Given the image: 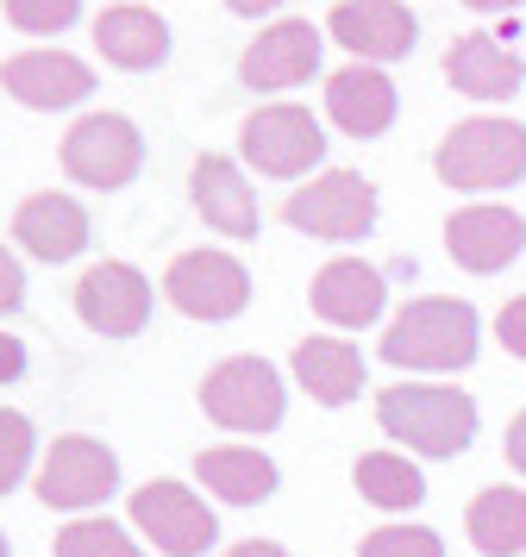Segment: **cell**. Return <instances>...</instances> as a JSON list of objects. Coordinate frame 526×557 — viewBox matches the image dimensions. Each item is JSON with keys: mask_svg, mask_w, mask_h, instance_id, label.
Masks as SVG:
<instances>
[{"mask_svg": "<svg viewBox=\"0 0 526 557\" xmlns=\"http://www.w3.org/2000/svg\"><path fill=\"white\" fill-rule=\"evenodd\" d=\"M195 476L207 482V495H220L232 507H257L276 495V463L250 445H213L195 457Z\"/></svg>", "mask_w": 526, "mask_h": 557, "instance_id": "23", "label": "cell"}, {"mask_svg": "<svg viewBox=\"0 0 526 557\" xmlns=\"http://www.w3.org/2000/svg\"><path fill=\"white\" fill-rule=\"evenodd\" d=\"M382 432L420 457H457L476 438V401L445 382H389L376 395Z\"/></svg>", "mask_w": 526, "mask_h": 557, "instance_id": "1", "label": "cell"}, {"mask_svg": "<svg viewBox=\"0 0 526 557\" xmlns=\"http://www.w3.org/2000/svg\"><path fill=\"white\" fill-rule=\"evenodd\" d=\"M95 45L113 70H157V63L170 57V26H163L150 7L125 0V7H107L95 20Z\"/></svg>", "mask_w": 526, "mask_h": 557, "instance_id": "19", "label": "cell"}, {"mask_svg": "<svg viewBox=\"0 0 526 557\" xmlns=\"http://www.w3.org/2000/svg\"><path fill=\"white\" fill-rule=\"evenodd\" d=\"M382 301H389L382 270L357 263V257H339V263H326L320 276H314V313H320L326 326H370L376 313H382Z\"/></svg>", "mask_w": 526, "mask_h": 557, "instance_id": "18", "label": "cell"}, {"mask_svg": "<svg viewBox=\"0 0 526 557\" xmlns=\"http://www.w3.org/2000/svg\"><path fill=\"white\" fill-rule=\"evenodd\" d=\"M282 220L307 238H326V245H351L376 226V188L357 170H326L307 188H295L282 201Z\"/></svg>", "mask_w": 526, "mask_h": 557, "instance_id": "5", "label": "cell"}, {"mask_svg": "<svg viewBox=\"0 0 526 557\" xmlns=\"http://www.w3.org/2000/svg\"><path fill=\"white\" fill-rule=\"evenodd\" d=\"M526 245V220L514 213V207H457L445 220V251L457 270H470V276H496V270H507L514 257H521Z\"/></svg>", "mask_w": 526, "mask_h": 557, "instance_id": "11", "label": "cell"}, {"mask_svg": "<svg viewBox=\"0 0 526 557\" xmlns=\"http://www.w3.org/2000/svg\"><path fill=\"white\" fill-rule=\"evenodd\" d=\"M470 545L482 557H521L526 552V488H482L464 513Z\"/></svg>", "mask_w": 526, "mask_h": 557, "instance_id": "24", "label": "cell"}, {"mask_svg": "<svg viewBox=\"0 0 526 557\" xmlns=\"http://www.w3.org/2000/svg\"><path fill=\"white\" fill-rule=\"evenodd\" d=\"M225 557H289L282 545H270V539H245V545H232Z\"/></svg>", "mask_w": 526, "mask_h": 557, "instance_id": "34", "label": "cell"}, {"mask_svg": "<svg viewBox=\"0 0 526 557\" xmlns=\"http://www.w3.org/2000/svg\"><path fill=\"white\" fill-rule=\"evenodd\" d=\"M25 370V351H20V338H7V332H0V382H13Z\"/></svg>", "mask_w": 526, "mask_h": 557, "instance_id": "33", "label": "cell"}, {"mask_svg": "<svg viewBox=\"0 0 526 557\" xmlns=\"http://www.w3.org/2000/svg\"><path fill=\"white\" fill-rule=\"evenodd\" d=\"M357 495L364 502H376V507H414L426 495V482H420V470L407 463L401 451H370V457H357Z\"/></svg>", "mask_w": 526, "mask_h": 557, "instance_id": "25", "label": "cell"}, {"mask_svg": "<svg viewBox=\"0 0 526 557\" xmlns=\"http://www.w3.org/2000/svg\"><path fill=\"white\" fill-rule=\"evenodd\" d=\"M163 295L188 320H238L250 301V276H245V263L225 251H182L163 270Z\"/></svg>", "mask_w": 526, "mask_h": 557, "instance_id": "9", "label": "cell"}, {"mask_svg": "<svg viewBox=\"0 0 526 557\" xmlns=\"http://www.w3.org/2000/svg\"><path fill=\"white\" fill-rule=\"evenodd\" d=\"M75 313L100 338H132L150 320V282L132 263H95L88 276L75 282Z\"/></svg>", "mask_w": 526, "mask_h": 557, "instance_id": "13", "label": "cell"}, {"mask_svg": "<svg viewBox=\"0 0 526 557\" xmlns=\"http://www.w3.org/2000/svg\"><path fill=\"white\" fill-rule=\"evenodd\" d=\"M320 70V26L314 20H276L270 32H257V45L238 57V82L257 95L295 88Z\"/></svg>", "mask_w": 526, "mask_h": 557, "instance_id": "14", "label": "cell"}, {"mask_svg": "<svg viewBox=\"0 0 526 557\" xmlns=\"http://www.w3.org/2000/svg\"><path fill=\"white\" fill-rule=\"evenodd\" d=\"M195 207L200 220L225 238H257V201H250L245 176H238V163L232 157H195Z\"/></svg>", "mask_w": 526, "mask_h": 557, "instance_id": "21", "label": "cell"}, {"mask_svg": "<svg viewBox=\"0 0 526 557\" xmlns=\"http://www.w3.org/2000/svg\"><path fill=\"white\" fill-rule=\"evenodd\" d=\"M445 82L470 101H507V95H521L526 63L489 32H464L445 51Z\"/></svg>", "mask_w": 526, "mask_h": 557, "instance_id": "17", "label": "cell"}, {"mask_svg": "<svg viewBox=\"0 0 526 557\" xmlns=\"http://www.w3.org/2000/svg\"><path fill=\"white\" fill-rule=\"evenodd\" d=\"M113 488H120V457L107 451L100 438H88V432L57 438V445L45 451V463H38V502L63 507V513L107 502Z\"/></svg>", "mask_w": 526, "mask_h": 557, "instance_id": "10", "label": "cell"}, {"mask_svg": "<svg viewBox=\"0 0 526 557\" xmlns=\"http://www.w3.org/2000/svg\"><path fill=\"white\" fill-rule=\"evenodd\" d=\"M289 363H295L301 388L320 407H345V401H357V388H364V351L345 345V338H301Z\"/></svg>", "mask_w": 526, "mask_h": 557, "instance_id": "22", "label": "cell"}, {"mask_svg": "<svg viewBox=\"0 0 526 557\" xmlns=\"http://www.w3.org/2000/svg\"><path fill=\"white\" fill-rule=\"evenodd\" d=\"M496 338H501V345H507L514 357H526V295H521V301H507V307H501Z\"/></svg>", "mask_w": 526, "mask_h": 557, "instance_id": "30", "label": "cell"}, {"mask_svg": "<svg viewBox=\"0 0 526 557\" xmlns=\"http://www.w3.org/2000/svg\"><path fill=\"white\" fill-rule=\"evenodd\" d=\"M432 170L445 188H464V195H482V188H507V182L526 176V126L514 120H464V126L445 132V145L432 157Z\"/></svg>", "mask_w": 526, "mask_h": 557, "instance_id": "3", "label": "cell"}, {"mask_svg": "<svg viewBox=\"0 0 526 557\" xmlns=\"http://www.w3.org/2000/svg\"><path fill=\"white\" fill-rule=\"evenodd\" d=\"M132 527L145 532L163 557H200L220 539L213 507L200 502L188 482H145V488L132 495Z\"/></svg>", "mask_w": 526, "mask_h": 557, "instance_id": "8", "label": "cell"}, {"mask_svg": "<svg viewBox=\"0 0 526 557\" xmlns=\"http://www.w3.org/2000/svg\"><path fill=\"white\" fill-rule=\"evenodd\" d=\"M326 120L345 138H376L395 120V82L382 76L376 63H351L339 76H326Z\"/></svg>", "mask_w": 526, "mask_h": 557, "instance_id": "16", "label": "cell"}, {"mask_svg": "<svg viewBox=\"0 0 526 557\" xmlns=\"http://www.w3.org/2000/svg\"><path fill=\"white\" fill-rule=\"evenodd\" d=\"M32 451H38V432L20 407H0V495H13L32 470Z\"/></svg>", "mask_w": 526, "mask_h": 557, "instance_id": "27", "label": "cell"}, {"mask_svg": "<svg viewBox=\"0 0 526 557\" xmlns=\"http://www.w3.org/2000/svg\"><path fill=\"white\" fill-rule=\"evenodd\" d=\"M0 557H13V552H7V532H0Z\"/></svg>", "mask_w": 526, "mask_h": 557, "instance_id": "37", "label": "cell"}, {"mask_svg": "<svg viewBox=\"0 0 526 557\" xmlns=\"http://www.w3.org/2000/svg\"><path fill=\"white\" fill-rule=\"evenodd\" d=\"M357 557H445V545L432 527H376L364 532Z\"/></svg>", "mask_w": 526, "mask_h": 557, "instance_id": "28", "label": "cell"}, {"mask_svg": "<svg viewBox=\"0 0 526 557\" xmlns=\"http://www.w3.org/2000/svg\"><path fill=\"white\" fill-rule=\"evenodd\" d=\"M63 170L82 188H125L145 170V138L125 113H88L63 138Z\"/></svg>", "mask_w": 526, "mask_h": 557, "instance_id": "7", "label": "cell"}, {"mask_svg": "<svg viewBox=\"0 0 526 557\" xmlns=\"http://www.w3.org/2000/svg\"><path fill=\"white\" fill-rule=\"evenodd\" d=\"M225 7H232V13H238V20H257V13H276V7H282V0H225Z\"/></svg>", "mask_w": 526, "mask_h": 557, "instance_id": "35", "label": "cell"}, {"mask_svg": "<svg viewBox=\"0 0 526 557\" xmlns=\"http://www.w3.org/2000/svg\"><path fill=\"white\" fill-rule=\"evenodd\" d=\"M326 32L345 45L357 63H395V57L414 51V38H420V20L401 7V0H339L332 7V20H326Z\"/></svg>", "mask_w": 526, "mask_h": 557, "instance_id": "12", "label": "cell"}, {"mask_svg": "<svg viewBox=\"0 0 526 557\" xmlns=\"http://www.w3.org/2000/svg\"><path fill=\"white\" fill-rule=\"evenodd\" d=\"M7 95L20 107H38V113H57V107H75L82 95H95V70L70 51H20L7 57Z\"/></svg>", "mask_w": 526, "mask_h": 557, "instance_id": "15", "label": "cell"}, {"mask_svg": "<svg viewBox=\"0 0 526 557\" xmlns=\"http://www.w3.org/2000/svg\"><path fill=\"white\" fill-rule=\"evenodd\" d=\"M20 301H25V270L13 263V251L0 245V313H13Z\"/></svg>", "mask_w": 526, "mask_h": 557, "instance_id": "31", "label": "cell"}, {"mask_svg": "<svg viewBox=\"0 0 526 557\" xmlns=\"http://www.w3.org/2000/svg\"><path fill=\"white\" fill-rule=\"evenodd\" d=\"M238 145H245V163L257 170V176L295 182L326 157V132H320V120H314L307 107L276 101V107H257V113H250L245 132H238Z\"/></svg>", "mask_w": 526, "mask_h": 557, "instance_id": "6", "label": "cell"}, {"mask_svg": "<svg viewBox=\"0 0 526 557\" xmlns=\"http://www.w3.org/2000/svg\"><path fill=\"white\" fill-rule=\"evenodd\" d=\"M282 407H289L282 376L264 357H225L220 370H207V382H200V413L225 432H276Z\"/></svg>", "mask_w": 526, "mask_h": 557, "instance_id": "4", "label": "cell"}, {"mask_svg": "<svg viewBox=\"0 0 526 557\" xmlns=\"http://www.w3.org/2000/svg\"><path fill=\"white\" fill-rule=\"evenodd\" d=\"M13 238H20L32 257L63 263V257H75L88 245V213H82V201H70V195H32V201H20V213H13Z\"/></svg>", "mask_w": 526, "mask_h": 557, "instance_id": "20", "label": "cell"}, {"mask_svg": "<svg viewBox=\"0 0 526 557\" xmlns=\"http://www.w3.org/2000/svg\"><path fill=\"white\" fill-rule=\"evenodd\" d=\"M57 557H145V552L113 520H75V527L57 532Z\"/></svg>", "mask_w": 526, "mask_h": 557, "instance_id": "26", "label": "cell"}, {"mask_svg": "<svg viewBox=\"0 0 526 557\" xmlns=\"http://www.w3.org/2000/svg\"><path fill=\"white\" fill-rule=\"evenodd\" d=\"M476 338H482V320H476L470 301L426 295V301H407L389 320L382 357L395 370H464V363H476Z\"/></svg>", "mask_w": 526, "mask_h": 557, "instance_id": "2", "label": "cell"}, {"mask_svg": "<svg viewBox=\"0 0 526 557\" xmlns=\"http://www.w3.org/2000/svg\"><path fill=\"white\" fill-rule=\"evenodd\" d=\"M501 451H507V463H514V470L526 476V413H514V420H507V438H501Z\"/></svg>", "mask_w": 526, "mask_h": 557, "instance_id": "32", "label": "cell"}, {"mask_svg": "<svg viewBox=\"0 0 526 557\" xmlns=\"http://www.w3.org/2000/svg\"><path fill=\"white\" fill-rule=\"evenodd\" d=\"M82 20V0H7V26L32 32V38H50Z\"/></svg>", "mask_w": 526, "mask_h": 557, "instance_id": "29", "label": "cell"}, {"mask_svg": "<svg viewBox=\"0 0 526 557\" xmlns=\"http://www.w3.org/2000/svg\"><path fill=\"white\" fill-rule=\"evenodd\" d=\"M470 13H514V7H526V0H464Z\"/></svg>", "mask_w": 526, "mask_h": 557, "instance_id": "36", "label": "cell"}]
</instances>
